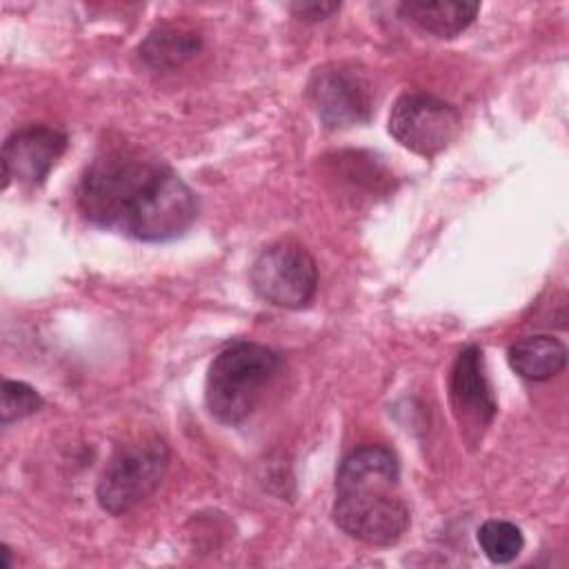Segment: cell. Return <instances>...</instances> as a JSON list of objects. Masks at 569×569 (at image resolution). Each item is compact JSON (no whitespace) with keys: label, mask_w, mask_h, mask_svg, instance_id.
<instances>
[{"label":"cell","mask_w":569,"mask_h":569,"mask_svg":"<svg viewBox=\"0 0 569 569\" xmlns=\"http://www.w3.org/2000/svg\"><path fill=\"white\" fill-rule=\"evenodd\" d=\"M167 467L169 447L162 438L144 436L122 445L98 480L100 507L113 516L133 509L160 487Z\"/></svg>","instance_id":"4"},{"label":"cell","mask_w":569,"mask_h":569,"mask_svg":"<svg viewBox=\"0 0 569 569\" xmlns=\"http://www.w3.org/2000/svg\"><path fill=\"white\" fill-rule=\"evenodd\" d=\"M478 545L491 562L507 565L518 558L525 547V538L509 520H487L478 529Z\"/></svg>","instance_id":"13"},{"label":"cell","mask_w":569,"mask_h":569,"mask_svg":"<svg viewBox=\"0 0 569 569\" xmlns=\"http://www.w3.org/2000/svg\"><path fill=\"white\" fill-rule=\"evenodd\" d=\"M253 291L282 309H300L318 289V267L311 253L291 240L264 247L249 271Z\"/></svg>","instance_id":"5"},{"label":"cell","mask_w":569,"mask_h":569,"mask_svg":"<svg viewBox=\"0 0 569 569\" xmlns=\"http://www.w3.org/2000/svg\"><path fill=\"white\" fill-rule=\"evenodd\" d=\"M460 113L429 93L400 96L389 113V133L409 151L431 158L458 136Z\"/></svg>","instance_id":"7"},{"label":"cell","mask_w":569,"mask_h":569,"mask_svg":"<svg viewBox=\"0 0 569 569\" xmlns=\"http://www.w3.org/2000/svg\"><path fill=\"white\" fill-rule=\"evenodd\" d=\"M449 400L460 427L482 431L496 416V400L489 389L482 351L476 345L465 347L449 373Z\"/></svg>","instance_id":"9"},{"label":"cell","mask_w":569,"mask_h":569,"mask_svg":"<svg viewBox=\"0 0 569 569\" xmlns=\"http://www.w3.org/2000/svg\"><path fill=\"white\" fill-rule=\"evenodd\" d=\"M507 360L520 378L542 382L565 369L567 349L553 336H527L507 349Z\"/></svg>","instance_id":"11"},{"label":"cell","mask_w":569,"mask_h":569,"mask_svg":"<svg viewBox=\"0 0 569 569\" xmlns=\"http://www.w3.org/2000/svg\"><path fill=\"white\" fill-rule=\"evenodd\" d=\"M67 144V133L47 124H29L13 131L2 144V187H9L11 178L24 184L44 182Z\"/></svg>","instance_id":"8"},{"label":"cell","mask_w":569,"mask_h":569,"mask_svg":"<svg viewBox=\"0 0 569 569\" xmlns=\"http://www.w3.org/2000/svg\"><path fill=\"white\" fill-rule=\"evenodd\" d=\"M40 407H42V396L31 385L20 380L2 382V405H0L2 425L27 418L36 413Z\"/></svg>","instance_id":"15"},{"label":"cell","mask_w":569,"mask_h":569,"mask_svg":"<svg viewBox=\"0 0 569 569\" xmlns=\"http://www.w3.org/2000/svg\"><path fill=\"white\" fill-rule=\"evenodd\" d=\"M76 204L91 224L142 242L173 240L198 216L189 184L164 162L133 151L96 158L78 182Z\"/></svg>","instance_id":"1"},{"label":"cell","mask_w":569,"mask_h":569,"mask_svg":"<svg viewBox=\"0 0 569 569\" xmlns=\"http://www.w3.org/2000/svg\"><path fill=\"white\" fill-rule=\"evenodd\" d=\"M400 16L416 24L420 31L431 33L436 38H453L462 33L478 16V2H427V0H409L398 7Z\"/></svg>","instance_id":"10"},{"label":"cell","mask_w":569,"mask_h":569,"mask_svg":"<svg viewBox=\"0 0 569 569\" xmlns=\"http://www.w3.org/2000/svg\"><path fill=\"white\" fill-rule=\"evenodd\" d=\"M278 369V353L260 342L227 345L207 373L204 398L211 416L224 425H240L253 413Z\"/></svg>","instance_id":"3"},{"label":"cell","mask_w":569,"mask_h":569,"mask_svg":"<svg viewBox=\"0 0 569 569\" xmlns=\"http://www.w3.org/2000/svg\"><path fill=\"white\" fill-rule=\"evenodd\" d=\"M202 47V38L196 31L182 27H158L140 44V60L156 71L180 67Z\"/></svg>","instance_id":"12"},{"label":"cell","mask_w":569,"mask_h":569,"mask_svg":"<svg viewBox=\"0 0 569 569\" xmlns=\"http://www.w3.org/2000/svg\"><path fill=\"white\" fill-rule=\"evenodd\" d=\"M338 9H340L338 2H296V4H291V11L296 13V18H300L305 22L325 20Z\"/></svg>","instance_id":"16"},{"label":"cell","mask_w":569,"mask_h":569,"mask_svg":"<svg viewBox=\"0 0 569 569\" xmlns=\"http://www.w3.org/2000/svg\"><path fill=\"white\" fill-rule=\"evenodd\" d=\"M307 96L329 129L362 124L373 111V84L367 71L351 62H327L313 69Z\"/></svg>","instance_id":"6"},{"label":"cell","mask_w":569,"mask_h":569,"mask_svg":"<svg viewBox=\"0 0 569 569\" xmlns=\"http://www.w3.org/2000/svg\"><path fill=\"white\" fill-rule=\"evenodd\" d=\"M333 167H340L338 178H342L351 189L380 191L389 180V173L371 153L362 151H342L336 153Z\"/></svg>","instance_id":"14"},{"label":"cell","mask_w":569,"mask_h":569,"mask_svg":"<svg viewBox=\"0 0 569 569\" xmlns=\"http://www.w3.org/2000/svg\"><path fill=\"white\" fill-rule=\"evenodd\" d=\"M331 516L347 536L373 547L402 538L409 507L400 493V465L389 447L362 445L342 458Z\"/></svg>","instance_id":"2"}]
</instances>
